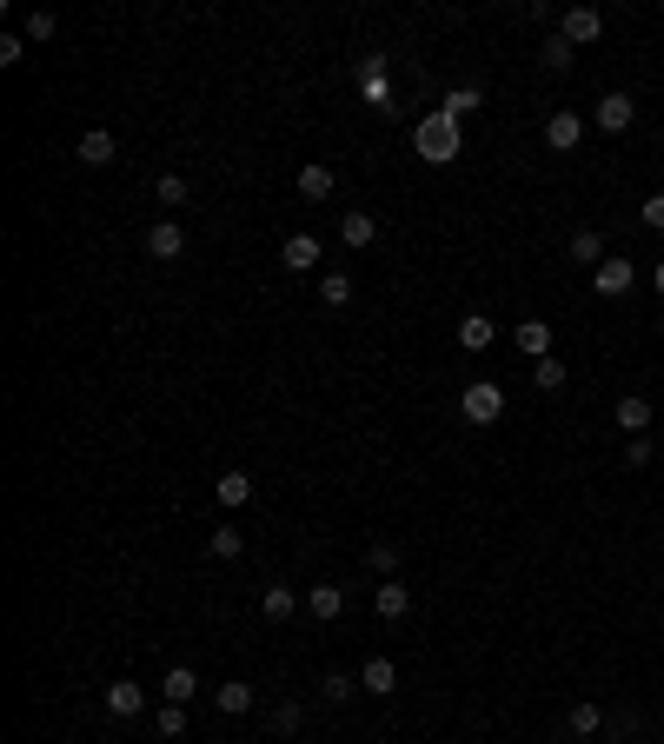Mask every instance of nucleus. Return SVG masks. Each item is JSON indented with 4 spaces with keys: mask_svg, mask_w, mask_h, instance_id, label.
I'll use <instances>...</instances> for the list:
<instances>
[{
    "mask_svg": "<svg viewBox=\"0 0 664 744\" xmlns=\"http://www.w3.org/2000/svg\"><path fill=\"white\" fill-rule=\"evenodd\" d=\"M412 153H419L425 167H445V160H459V120L452 113H425V120H412Z\"/></svg>",
    "mask_w": 664,
    "mask_h": 744,
    "instance_id": "1",
    "label": "nucleus"
},
{
    "mask_svg": "<svg viewBox=\"0 0 664 744\" xmlns=\"http://www.w3.org/2000/svg\"><path fill=\"white\" fill-rule=\"evenodd\" d=\"M459 412H465V426H498V419H505V392H498L492 379H472V386L459 392Z\"/></svg>",
    "mask_w": 664,
    "mask_h": 744,
    "instance_id": "2",
    "label": "nucleus"
},
{
    "mask_svg": "<svg viewBox=\"0 0 664 744\" xmlns=\"http://www.w3.org/2000/svg\"><path fill=\"white\" fill-rule=\"evenodd\" d=\"M558 34L572 40V47H591V40L605 34V14H598V7H565V14H558Z\"/></svg>",
    "mask_w": 664,
    "mask_h": 744,
    "instance_id": "3",
    "label": "nucleus"
},
{
    "mask_svg": "<svg viewBox=\"0 0 664 744\" xmlns=\"http://www.w3.org/2000/svg\"><path fill=\"white\" fill-rule=\"evenodd\" d=\"M631 279H638V266H631V260H605L598 273H591V293H598V299H625Z\"/></svg>",
    "mask_w": 664,
    "mask_h": 744,
    "instance_id": "4",
    "label": "nucleus"
},
{
    "mask_svg": "<svg viewBox=\"0 0 664 744\" xmlns=\"http://www.w3.org/2000/svg\"><path fill=\"white\" fill-rule=\"evenodd\" d=\"M578 140H585V113L565 107V113H552V120H545V147H552V153H572Z\"/></svg>",
    "mask_w": 664,
    "mask_h": 744,
    "instance_id": "5",
    "label": "nucleus"
},
{
    "mask_svg": "<svg viewBox=\"0 0 664 744\" xmlns=\"http://www.w3.org/2000/svg\"><path fill=\"white\" fill-rule=\"evenodd\" d=\"M279 266H286V273H313V266H319V240H313V233H286V240H279Z\"/></svg>",
    "mask_w": 664,
    "mask_h": 744,
    "instance_id": "6",
    "label": "nucleus"
},
{
    "mask_svg": "<svg viewBox=\"0 0 664 744\" xmlns=\"http://www.w3.org/2000/svg\"><path fill=\"white\" fill-rule=\"evenodd\" d=\"M107 711H113V718H140V711H147V685H140V678H113V685H107Z\"/></svg>",
    "mask_w": 664,
    "mask_h": 744,
    "instance_id": "7",
    "label": "nucleus"
},
{
    "mask_svg": "<svg viewBox=\"0 0 664 744\" xmlns=\"http://www.w3.org/2000/svg\"><path fill=\"white\" fill-rule=\"evenodd\" d=\"M147 253H153V260H180V253H186V226L180 220H153L147 226Z\"/></svg>",
    "mask_w": 664,
    "mask_h": 744,
    "instance_id": "8",
    "label": "nucleus"
},
{
    "mask_svg": "<svg viewBox=\"0 0 664 744\" xmlns=\"http://www.w3.org/2000/svg\"><path fill=\"white\" fill-rule=\"evenodd\" d=\"M359 691H366V698H392V691H399V665H392V658H366V665H359Z\"/></svg>",
    "mask_w": 664,
    "mask_h": 744,
    "instance_id": "9",
    "label": "nucleus"
},
{
    "mask_svg": "<svg viewBox=\"0 0 664 744\" xmlns=\"http://www.w3.org/2000/svg\"><path fill=\"white\" fill-rule=\"evenodd\" d=\"M591 120H598V127H605V133H625L631 120H638V100H631V93H605Z\"/></svg>",
    "mask_w": 664,
    "mask_h": 744,
    "instance_id": "10",
    "label": "nucleus"
},
{
    "mask_svg": "<svg viewBox=\"0 0 664 744\" xmlns=\"http://www.w3.org/2000/svg\"><path fill=\"white\" fill-rule=\"evenodd\" d=\"M332 186H339V173L326 167V160H306V167H299V200H332Z\"/></svg>",
    "mask_w": 664,
    "mask_h": 744,
    "instance_id": "11",
    "label": "nucleus"
},
{
    "mask_svg": "<svg viewBox=\"0 0 664 744\" xmlns=\"http://www.w3.org/2000/svg\"><path fill=\"white\" fill-rule=\"evenodd\" d=\"M293 612H299V592H293V585H266V592H259V618H266V625H286Z\"/></svg>",
    "mask_w": 664,
    "mask_h": 744,
    "instance_id": "12",
    "label": "nucleus"
},
{
    "mask_svg": "<svg viewBox=\"0 0 664 744\" xmlns=\"http://www.w3.org/2000/svg\"><path fill=\"white\" fill-rule=\"evenodd\" d=\"M213 499L233 505V512H240V505H253V472H240V465H233V472H220V479H213Z\"/></svg>",
    "mask_w": 664,
    "mask_h": 744,
    "instance_id": "13",
    "label": "nucleus"
},
{
    "mask_svg": "<svg viewBox=\"0 0 664 744\" xmlns=\"http://www.w3.org/2000/svg\"><path fill=\"white\" fill-rule=\"evenodd\" d=\"M306 612H313L319 625H332V618L346 612V585H306Z\"/></svg>",
    "mask_w": 664,
    "mask_h": 744,
    "instance_id": "14",
    "label": "nucleus"
},
{
    "mask_svg": "<svg viewBox=\"0 0 664 744\" xmlns=\"http://www.w3.org/2000/svg\"><path fill=\"white\" fill-rule=\"evenodd\" d=\"M80 160H87V167H113V153H120V140H113V133L107 127H87V133H80Z\"/></svg>",
    "mask_w": 664,
    "mask_h": 744,
    "instance_id": "15",
    "label": "nucleus"
},
{
    "mask_svg": "<svg viewBox=\"0 0 664 744\" xmlns=\"http://www.w3.org/2000/svg\"><path fill=\"white\" fill-rule=\"evenodd\" d=\"M518 353L532 359H552V326H545V319H518Z\"/></svg>",
    "mask_w": 664,
    "mask_h": 744,
    "instance_id": "16",
    "label": "nucleus"
},
{
    "mask_svg": "<svg viewBox=\"0 0 664 744\" xmlns=\"http://www.w3.org/2000/svg\"><path fill=\"white\" fill-rule=\"evenodd\" d=\"M160 691H166V705H193V698H200V671L193 665H173L160 678Z\"/></svg>",
    "mask_w": 664,
    "mask_h": 744,
    "instance_id": "17",
    "label": "nucleus"
},
{
    "mask_svg": "<svg viewBox=\"0 0 664 744\" xmlns=\"http://www.w3.org/2000/svg\"><path fill=\"white\" fill-rule=\"evenodd\" d=\"M339 240H346L352 253H366V246L379 240V220H372V213H339Z\"/></svg>",
    "mask_w": 664,
    "mask_h": 744,
    "instance_id": "18",
    "label": "nucleus"
},
{
    "mask_svg": "<svg viewBox=\"0 0 664 744\" xmlns=\"http://www.w3.org/2000/svg\"><path fill=\"white\" fill-rule=\"evenodd\" d=\"M372 605H379V618H406L412 612V585L406 578H386V585L372 592Z\"/></svg>",
    "mask_w": 664,
    "mask_h": 744,
    "instance_id": "19",
    "label": "nucleus"
},
{
    "mask_svg": "<svg viewBox=\"0 0 664 744\" xmlns=\"http://www.w3.org/2000/svg\"><path fill=\"white\" fill-rule=\"evenodd\" d=\"M618 426H625V439H645V426H651V399L625 392V399H618Z\"/></svg>",
    "mask_w": 664,
    "mask_h": 744,
    "instance_id": "20",
    "label": "nucleus"
},
{
    "mask_svg": "<svg viewBox=\"0 0 664 744\" xmlns=\"http://www.w3.org/2000/svg\"><path fill=\"white\" fill-rule=\"evenodd\" d=\"M213 705H220L226 718H246V711H253V685H246V678H226V685L213 691Z\"/></svg>",
    "mask_w": 664,
    "mask_h": 744,
    "instance_id": "21",
    "label": "nucleus"
},
{
    "mask_svg": "<svg viewBox=\"0 0 664 744\" xmlns=\"http://www.w3.org/2000/svg\"><path fill=\"white\" fill-rule=\"evenodd\" d=\"M492 339H498V326H492L485 313H465V319H459V346H465V353H485Z\"/></svg>",
    "mask_w": 664,
    "mask_h": 744,
    "instance_id": "22",
    "label": "nucleus"
},
{
    "mask_svg": "<svg viewBox=\"0 0 664 744\" xmlns=\"http://www.w3.org/2000/svg\"><path fill=\"white\" fill-rule=\"evenodd\" d=\"M572 266H591V273L605 266V240H598L591 226H578V233H572Z\"/></svg>",
    "mask_w": 664,
    "mask_h": 744,
    "instance_id": "23",
    "label": "nucleus"
},
{
    "mask_svg": "<svg viewBox=\"0 0 664 744\" xmlns=\"http://www.w3.org/2000/svg\"><path fill=\"white\" fill-rule=\"evenodd\" d=\"M598 725H605V711H598V705H585V698H578V705L565 711V731H572V738H591Z\"/></svg>",
    "mask_w": 664,
    "mask_h": 744,
    "instance_id": "24",
    "label": "nucleus"
},
{
    "mask_svg": "<svg viewBox=\"0 0 664 744\" xmlns=\"http://www.w3.org/2000/svg\"><path fill=\"white\" fill-rule=\"evenodd\" d=\"M206 545H213V558H240L246 532H240V525H213V539H206Z\"/></svg>",
    "mask_w": 664,
    "mask_h": 744,
    "instance_id": "25",
    "label": "nucleus"
},
{
    "mask_svg": "<svg viewBox=\"0 0 664 744\" xmlns=\"http://www.w3.org/2000/svg\"><path fill=\"white\" fill-rule=\"evenodd\" d=\"M153 200H160V206H186V200H193V186H186L180 173H160V186H153Z\"/></svg>",
    "mask_w": 664,
    "mask_h": 744,
    "instance_id": "26",
    "label": "nucleus"
},
{
    "mask_svg": "<svg viewBox=\"0 0 664 744\" xmlns=\"http://www.w3.org/2000/svg\"><path fill=\"white\" fill-rule=\"evenodd\" d=\"M479 100H485L479 87H452V93H445V100H439V113H452V120H465V113L479 107Z\"/></svg>",
    "mask_w": 664,
    "mask_h": 744,
    "instance_id": "27",
    "label": "nucleus"
},
{
    "mask_svg": "<svg viewBox=\"0 0 664 744\" xmlns=\"http://www.w3.org/2000/svg\"><path fill=\"white\" fill-rule=\"evenodd\" d=\"M538 60H545L552 74H565V67H572V40H565V34H552L545 47H538Z\"/></svg>",
    "mask_w": 664,
    "mask_h": 744,
    "instance_id": "28",
    "label": "nucleus"
},
{
    "mask_svg": "<svg viewBox=\"0 0 664 744\" xmlns=\"http://www.w3.org/2000/svg\"><path fill=\"white\" fill-rule=\"evenodd\" d=\"M532 379H538V392H558L565 379H572V372H565V359H538V366H532Z\"/></svg>",
    "mask_w": 664,
    "mask_h": 744,
    "instance_id": "29",
    "label": "nucleus"
},
{
    "mask_svg": "<svg viewBox=\"0 0 664 744\" xmlns=\"http://www.w3.org/2000/svg\"><path fill=\"white\" fill-rule=\"evenodd\" d=\"M20 34H27V40H54V34H60V14H47V7H34Z\"/></svg>",
    "mask_w": 664,
    "mask_h": 744,
    "instance_id": "30",
    "label": "nucleus"
},
{
    "mask_svg": "<svg viewBox=\"0 0 664 744\" xmlns=\"http://www.w3.org/2000/svg\"><path fill=\"white\" fill-rule=\"evenodd\" d=\"M153 731H160V738H186V705H160Z\"/></svg>",
    "mask_w": 664,
    "mask_h": 744,
    "instance_id": "31",
    "label": "nucleus"
},
{
    "mask_svg": "<svg viewBox=\"0 0 664 744\" xmlns=\"http://www.w3.org/2000/svg\"><path fill=\"white\" fill-rule=\"evenodd\" d=\"M319 691H326V705H346L352 691H359V678H352V671H332V678H326Z\"/></svg>",
    "mask_w": 664,
    "mask_h": 744,
    "instance_id": "32",
    "label": "nucleus"
},
{
    "mask_svg": "<svg viewBox=\"0 0 664 744\" xmlns=\"http://www.w3.org/2000/svg\"><path fill=\"white\" fill-rule=\"evenodd\" d=\"M366 558H372V572H379V578H392V572H399V545H392V539H379Z\"/></svg>",
    "mask_w": 664,
    "mask_h": 744,
    "instance_id": "33",
    "label": "nucleus"
},
{
    "mask_svg": "<svg viewBox=\"0 0 664 744\" xmlns=\"http://www.w3.org/2000/svg\"><path fill=\"white\" fill-rule=\"evenodd\" d=\"M319 299H326V306H346V299H352V279H346V273H326V279H319Z\"/></svg>",
    "mask_w": 664,
    "mask_h": 744,
    "instance_id": "34",
    "label": "nucleus"
},
{
    "mask_svg": "<svg viewBox=\"0 0 664 744\" xmlns=\"http://www.w3.org/2000/svg\"><path fill=\"white\" fill-rule=\"evenodd\" d=\"M27 60V34H0V67H20Z\"/></svg>",
    "mask_w": 664,
    "mask_h": 744,
    "instance_id": "35",
    "label": "nucleus"
},
{
    "mask_svg": "<svg viewBox=\"0 0 664 744\" xmlns=\"http://www.w3.org/2000/svg\"><path fill=\"white\" fill-rule=\"evenodd\" d=\"M625 465H631V472H645V465H651V439H625Z\"/></svg>",
    "mask_w": 664,
    "mask_h": 744,
    "instance_id": "36",
    "label": "nucleus"
},
{
    "mask_svg": "<svg viewBox=\"0 0 664 744\" xmlns=\"http://www.w3.org/2000/svg\"><path fill=\"white\" fill-rule=\"evenodd\" d=\"M638 220H645V226H651V233H664V193H651V200H645V206H638Z\"/></svg>",
    "mask_w": 664,
    "mask_h": 744,
    "instance_id": "37",
    "label": "nucleus"
},
{
    "mask_svg": "<svg viewBox=\"0 0 664 744\" xmlns=\"http://www.w3.org/2000/svg\"><path fill=\"white\" fill-rule=\"evenodd\" d=\"M273 731H299V705H273Z\"/></svg>",
    "mask_w": 664,
    "mask_h": 744,
    "instance_id": "38",
    "label": "nucleus"
},
{
    "mask_svg": "<svg viewBox=\"0 0 664 744\" xmlns=\"http://www.w3.org/2000/svg\"><path fill=\"white\" fill-rule=\"evenodd\" d=\"M651 286H658V293H664V260H658V266H651Z\"/></svg>",
    "mask_w": 664,
    "mask_h": 744,
    "instance_id": "39",
    "label": "nucleus"
},
{
    "mask_svg": "<svg viewBox=\"0 0 664 744\" xmlns=\"http://www.w3.org/2000/svg\"><path fill=\"white\" fill-rule=\"evenodd\" d=\"M658 426H664V419H658Z\"/></svg>",
    "mask_w": 664,
    "mask_h": 744,
    "instance_id": "40",
    "label": "nucleus"
}]
</instances>
